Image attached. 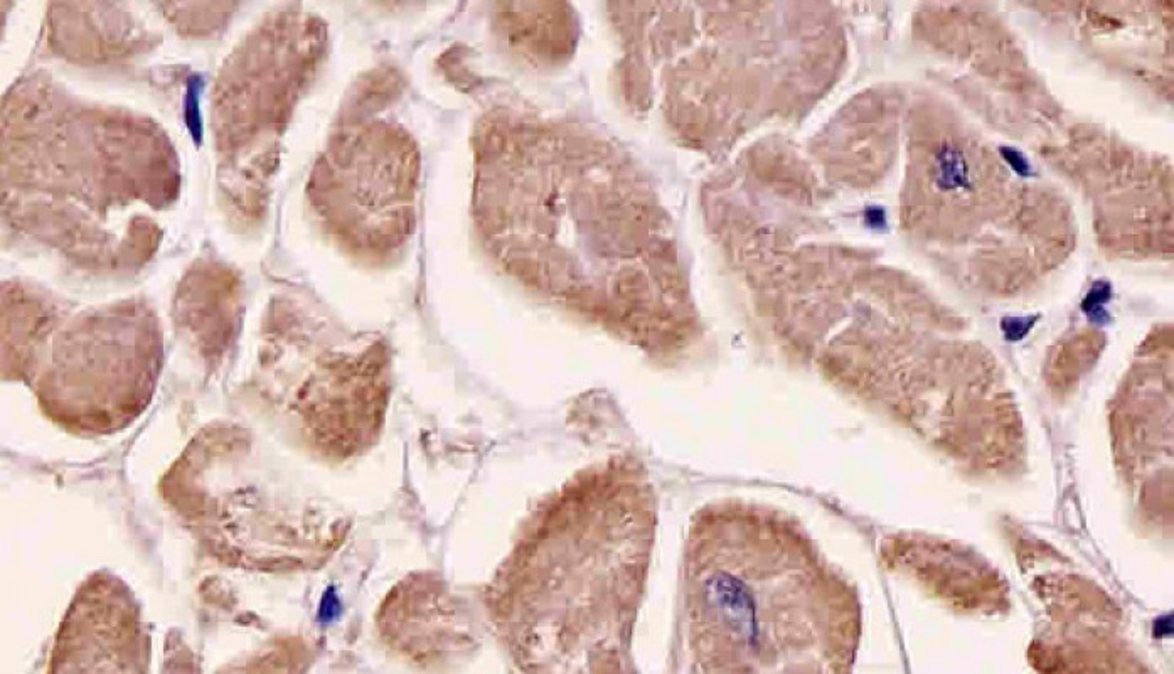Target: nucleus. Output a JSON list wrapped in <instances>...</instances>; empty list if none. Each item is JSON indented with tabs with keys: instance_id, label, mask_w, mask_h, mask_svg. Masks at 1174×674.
Instances as JSON below:
<instances>
[{
	"instance_id": "nucleus-1",
	"label": "nucleus",
	"mask_w": 1174,
	"mask_h": 674,
	"mask_svg": "<svg viewBox=\"0 0 1174 674\" xmlns=\"http://www.w3.org/2000/svg\"><path fill=\"white\" fill-rule=\"evenodd\" d=\"M937 182L944 191L971 188L969 166L962 150L944 145L937 154Z\"/></svg>"
},
{
	"instance_id": "nucleus-2",
	"label": "nucleus",
	"mask_w": 1174,
	"mask_h": 674,
	"mask_svg": "<svg viewBox=\"0 0 1174 674\" xmlns=\"http://www.w3.org/2000/svg\"><path fill=\"white\" fill-rule=\"evenodd\" d=\"M1112 299V285L1105 280H1099L1092 285L1089 294L1082 300V311L1095 324H1107L1110 321L1109 312L1105 305Z\"/></svg>"
},
{
	"instance_id": "nucleus-3",
	"label": "nucleus",
	"mask_w": 1174,
	"mask_h": 674,
	"mask_svg": "<svg viewBox=\"0 0 1174 674\" xmlns=\"http://www.w3.org/2000/svg\"><path fill=\"white\" fill-rule=\"evenodd\" d=\"M1036 319L1038 317H1008V319H1004L1003 324H1001L1003 326L1004 336L1011 343L1021 341L1033 329Z\"/></svg>"
},
{
	"instance_id": "nucleus-4",
	"label": "nucleus",
	"mask_w": 1174,
	"mask_h": 674,
	"mask_svg": "<svg viewBox=\"0 0 1174 674\" xmlns=\"http://www.w3.org/2000/svg\"><path fill=\"white\" fill-rule=\"evenodd\" d=\"M1001 154L1009 166L1013 167L1016 174H1020L1021 177L1031 176L1030 162L1021 154L1020 150L1013 149V147H1003Z\"/></svg>"
}]
</instances>
